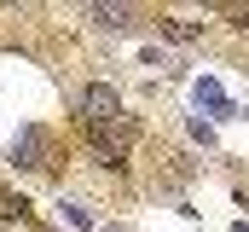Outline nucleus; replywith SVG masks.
<instances>
[{
	"instance_id": "obj_1",
	"label": "nucleus",
	"mask_w": 249,
	"mask_h": 232,
	"mask_svg": "<svg viewBox=\"0 0 249 232\" xmlns=\"http://www.w3.org/2000/svg\"><path fill=\"white\" fill-rule=\"evenodd\" d=\"M75 116H81V134L93 139V151L105 157V169H127L133 116H127V111H122V99L110 93V81H93V87H81V99H75Z\"/></svg>"
},
{
	"instance_id": "obj_2",
	"label": "nucleus",
	"mask_w": 249,
	"mask_h": 232,
	"mask_svg": "<svg viewBox=\"0 0 249 232\" xmlns=\"http://www.w3.org/2000/svg\"><path fill=\"white\" fill-rule=\"evenodd\" d=\"M12 169H23V174L47 169V134H41V128H18V139H12Z\"/></svg>"
},
{
	"instance_id": "obj_3",
	"label": "nucleus",
	"mask_w": 249,
	"mask_h": 232,
	"mask_svg": "<svg viewBox=\"0 0 249 232\" xmlns=\"http://www.w3.org/2000/svg\"><path fill=\"white\" fill-rule=\"evenodd\" d=\"M197 105H209L214 116H232V99L220 93V81H214V76H203V81H197Z\"/></svg>"
},
{
	"instance_id": "obj_4",
	"label": "nucleus",
	"mask_w": 249,
	"mask_h": 232,
	"mask_svg": "<svg viewBox=\"0 0 249 232\" xmlns=\"http://www.w3.org/2000/svg\"><path fill=\"white\" fill-rule=\"evenodd\" d=\"M87 18H93V23H105V29H127V18H133V12H127V6H87Z\"/></svg>"
},
{
	"instance_id": "obj_5",
	"label": "nucleus",
	"mask_w": 249,
	"mask_h": 232,
	"mask_svg": "<svg viewBox=\"0 0 249 232\" xmlns=\"http://www.w3.org/2000/svg\"><path fill=\"white\" fill-rule=\"evenodd\" d=\"M162 35H168V41H191L197 23H186V18H162Z\"/></svg>"
},
{
	"instance_id": "obj_6",
	"label": "nucleus",
	"mask_w": 249,
	"mask_h": 232,
	"mask_svg": "<svg viewBox=\"0 0 249 232\" xmlns=\"http://www.w3.org/2000/svg\"><path fill=\"white\" fill-rule=\"evenodd\" d=\"M64 215H70V227H93V209L87 203H64Z\"/></svg>"
},
{
	"instance_id": "obj_7",
	"label": "nucleus",
	"mask_w": 249,
	"mask_h": 232,
	"mask_svg": "<svg viewBox=\"0 0 249 232\" xmlns=\"http://www.w3.org/2000/svg\"><path fill=\"white\" fill-rule=\"evenodd\" d=\"M99 232H127V227H99Z\"/></svg>"
},
{
	"instance_id": "obj_8",
	"label": "nucleus",
	"mask_w": 249,
	"mask_h": 232,
	"mask_svg": "<svg viewBox=\"0 0 249 232\" xmlns=\"http://www.w3.org/2000/svg\"><path fill=\"white\" fill-rule=\"evenodd\" d=\"M232 232H249V227H232Z\"/></svg>"
},
{
	"instance_id": "obj_9",
	"label": "nucleus",
	"mask_w": 249,
	"mask_h": 232,
	"mask_svg": "<svg viewBox=\"0 0 249 232\" xmlns=\"http://www.w3.org/2000/svg\"><path fill=\"white\" fill-rule=\"evenodd\" d=\"M244 23H249V12H244Z\"/></svg>"
}]
</instances>
